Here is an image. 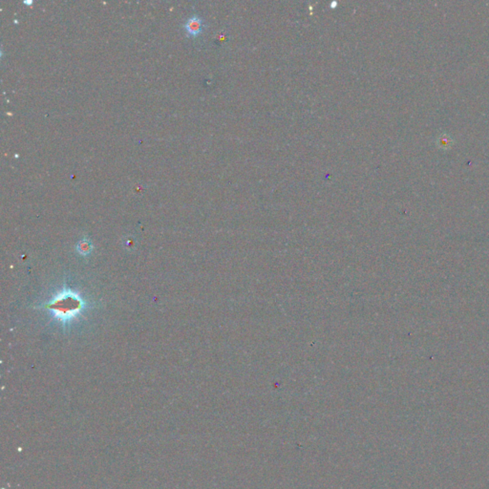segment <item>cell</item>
<instances>
[{"instance_id":"obj_1","label":"cell","mask_w":489,"mask_h":489,"mask_svg":"<svg viewBox=\"0 0 489 489\" xmlns=\"http://www.w3.org/2000/svg\"><path fill=\"white\" fill-rule=\"evenodd\" d=\"M47 308L57 318L65 322L74 318V316L83 310L84 301L78 294L71 291H64L48 304Z\"/></svg>"},{"instance_id":"obj_2","label":"cell","mask_w":489,"mask_h":489,"mask_svg":"<svg viewBox=\"0 0 489 489\" xmlns=\"http://www.w3.org/2000/svg\"><path fill=\"white\" fill-rule=\"evenodd\" d=\"M202 25H203V23H202V18L198 16H193V17H189L186 20L185 29L189 35L196 36V35L201 34Z\"/></svg>"}]
</instances>
